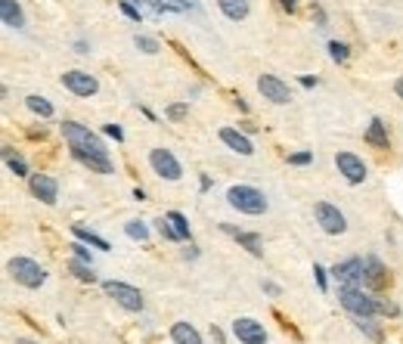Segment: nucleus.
I'll return each mask as SVG.
<instances>
[{"label":"nucleus","instance_id":"nucleus-1","mask_svg":"<svg viewBox=\"0 0 403 344\" xmlns=\"http://www.w3.org/2000/svg\"><path fill=\"white\" fill-rule=\"evenodd\" d=\"M62 137H65V143L71 146V152H75V158H81V155H105V146H103L100 137H96L90 128L78 124V121H62Z\"/></svg>","mask_w":403,"mask_h":344},{"label":"nucleus","instance_id":"nucleus-2","mask_svg":"<svg viewBox=\"0 0 403 344\" xmlns=\"http://www.w3.org/2000/svg\"><path fill=\"white\" fill-rule=\"evenodd\" d=\"M6 270H10L12 280L25 289H41L44 282H47V270L37 261H31V257H12V261L6 264Z\"/></svg>","mask_w":403,"mask_h":344},{"label":"nucleus","instance_id":"nucleus-3","mask_svg":"<svg viewBox=\"0 0 403 344\" xmlns=\"http://www.w3.org/2000/svg\"><path fill=\"white\" fill-rule=\"evenodd\" d=\"M227 202L233 205L236 211H242V214H252V217L267 211V198H264V193H261V189H255V187H246V183H239V187H230Z\"/></svg>","mask_w":403,"mask_h":344},{"label":"nucleus","instance_id":"nucleus-4","mask_svg":"<svg viewBox=\"0 0 403 344\" xmlns=\"http://www.w3.org/2000/svg\"><path fill=\"white\" fill-rule=\"evenodd\" d=\"M341 307L345 310H351L354 316H375V313H381V301H375L372 295H366L363 289H357V286H341Z\"/></svg>","mask_w":403,"mask_h":344},{"label":"nucleus","instance_id":"nucleus-5","mask_svg":"<svg viewBox=\"0 0 403 344\" xmlns=\"http://www.w3.org/2000/svg\"><path fill=\"white\" fill-rule=\"evenodd\" d=\"M314 214H316V223L323 227V233L338 236V233H345V230H348L345 214H341V211L335 208V205H329V202H316V205H314Z\"/></svg>","mask_w":403,"mask_h":344},{"label":"nucleus","instance_id":"nucleus-6","mask_svg":"<svg viewBox=\"0 0 403 344\" xmlns=\"http://www.w3.org/2000/svg\"><path fill=\"white\" fill-rule=\"evenodd\" d=\"M149 164H152V171H155L158 177H164V180H171V183L183 177L180 162H177L174 152H168V149H152L149 152Z\"/></svg>","mask_w":403,"mask_h":344},{"label":"nucleus","instance_id":"nucleus-7","mask_svg":"<svg viewBox=\"0 0 403 344\" xmlns=\"http://www.w3.org/2000/svg\"><path fill=\"white\" fill-rule=\"evenodd\" d=\"M62 87L71 90L75 96H94L96 90H100V81H96L94 75H87V71H65L62 75Z\"/></svg>","mask_w":403,"mask_h":344},{"label":"nucleus","instance_id":"nucleus-8","mask_svg":"<svg viewBox=\"0 0 403 344\" xmlns=\"http://www.w3.org/2000/svg\"><path fill=\"white\" fill-rule=\"evenodd\" d=\"M103 289H105V295L115 298V301L121 304L124 310H143V295L137 292L134 286H124V282H115V280H112V282H105Z\"/></svg>","mask_w":403,"mask_h":344},{"label":"nucleus","instance_id":"nucleus-9","mask_svg":"<svg viewBox=\"0 0 403 344\" xmlns=\"http://www.w3.org/2000/svg\"><path fill=\"white\" fill-rule=\"evenodd\" d=\"M335 164H338V174L345 177L348 183H363L366 180V164H363V158H357L354 152H338L335 155Z\"/></svg>","mask_w":403,"mask_h":344},{"label":"nucleus","instance_id":"nucleus-10","mask_svg":"<svg viewBox=\"0 0 403 344\" xmlns=\"http://www.w3.org/2000/svg\"><path fill=\"white\" fill-rule=\"evenodd\" d=\"M233 335L242 344H264L267 341V329L257 320H252V316H239V320L233 322Z\"/></svg>","mask_w":403,"mask_h":344},{"label":"nucleus","instance_id":"nucleus-11","mask_svg":"<svg viewBox=\"0 0 403 344\" xmlns=\"http://www.w3.org/2000/svg\"><path fill=\"white\" fill-rule=\"evenodd\" d=\"M257 90L264 94V99H270V103H276V105H286L289 99H292V90H289L276 75H261V78H257Z\"/></svg>","mask_w":403,"mask_h":344},{"label":"nucleus","instance_id":"nucleus-12","mask_svg":"<svg viewBox=\"0 0 403 344\" xmlns=\"http://www.w3.org/2000/svg\"><path fill=\"white\" fill-rule=\"evenodd\" d=\"M363 286H366L369 292H381V289L388 286V270L379 257H366V261H363Z\"/></svg>","mask_w":403,"mask_h":344},{"label":"nucleus","instance_id":"nucleus-13","mask_svg":"<svg viewBox=\"0 0 403 344\" xmlns=\"http://www.w3.org/2000/svg\"><path fill=\"white\" fill-rule=\"evenodd\" d=\"M332 273L341 286H357V282H363V261L360 257H348V261L335 264Z\"/></svg>","mask_w":403,"mask_h":344},{"label":"nucleus","instance_id":"nucleus-14","mask_svg":"<svg viewBox=\"0 0 403 344\" xmlns=\"http://www.w3.org/2000/svg\"><path fill=\"white\" fill-rule=\"evenodd\" d=\"M31 193H35L37 198H41L44 205H53L56 202V196H59V187H56V180H53L50 174H31Z\"/></svg>","mask_w":403,"mask_h":344},{"label":"nucleus","instance_id":"nucleus-15","mask_svg":"<svg viewBox=\"0 0 403 344\" xmlns=\"http://www.w3.org/2000/svg\"><path fill=\"white\" fill-rule=\"evenodd\" d=\"M221 140L227 143L233 152H239V155H252L255 146H252V140H248L246 134H239V130H233V128H223L221 130Z\"/></svg>","mask_w":403,"mask_h":344},{"label":"nucleus","instance_id":"nucleus-16","mask_svg":"<svg viewBox=\"0 0 403 344\" xmlns=\"http://www.w3.org/2000/svg\"><path fill=\"white\" fill-rule=\"evenodd\" d=\"M0 19H3V25H10V28H22V22H25L22 6H19L16 0H0Z\"/></svg>","mask_w":403,"mask_h":344},{"label":"nucleus","instance_id":"nucleus-17","mask_svg":"<svg viewBox=\"0 0 403 344\" xmlns=\"http://www.w3.org/2000/svg\"><path fill=\"white\" fill-rule=\"evenodd\" d=\"M223 230H227V233L233 236V239L239 242V246H246L255 257H261V255H264V246H261V239H257L255 233H246V230H233V227H227V223H223Z\"/></svg>","mask_w":403,"mask_h":344},{"label":"nucleus","instance_id":"nucleus-18","mask_svg":"<svg viewBox=\"0 0 403 344\" xmlns=\"http://www.w3.org/2000/svg\"><path fill=\"white\" fill-rule=\"evenodd\" d=\"M171 341L174 344H202V335L189 322H174L171 326Z\"/></svg>","mask_w":403,"mask_h":344},{"label":"nucleus","instance_id":"nucleus-19","mask_svg":"<svg viewBox=\"0 0 403 344\" xmlns=\"http://www.w3.org/2000/svg\"><path fill=\"white\" fill-rule=\"evenodd\" d=\"M366 143L375 149H388V128L381 118H372V124H369V130H366Z\"/></svg>","mask_w":403,"mask_h":344},{"label":"nucleus","instance_id":"nucleus-20","mask_svg":"<svg viewBox=\"0 0 403 344\" xmlns=\"http://www.w3.org/2000/svg\"><path fill=\"white\" fill-rule=\"evenodd\" d=\"M217 6H221V12L227 19H233V22H239V19L248 16V0H217Z\"/></svg>","mask_w":403,"mask_h":344},{"label":"nucleus","instance_id":"nucleus-21","mask_svg":"<svg viewBox=\"0 0 403 344\" xmlns=\"http://www.w3.org/2000/svg\"><path fill=\"white\" fill-rule=\"evenodd\" d=\"M69 267H71V273H75V276H78V280H81V282H96V273H94V267H90L87 261H81V257H75V261H71Z\"/></svg>","mask_w":403,"mask_h":344},{"label":"nucleus","instance_id":"nucleus-22","mask_svg":"<svg viewBox=\"0 0 403 344\" xmlns=\"http://www.w3.org/2000/svg\"><path fill=\"white\" fill-rule=\"evenodd\" d=\"M71 233L78 236L81 242H87V246H94V248H100V251H109V242L103 239V236H96V233H90V230H84V227H75Z\"/></svg>","mask_w":403,"mask_h":344},{"label":"nucleus","instance_id":"nucleus-23","mask_svg":"<svg viewBox=\"0 0 403 344\" xmlns=\"http://www.w3.org/2000/svg\"><path fill=\"white\" fill-rule=\"evenodd\" d=\"M25 105H28V109L35 112V115H41V118H50V115H53V105H50L44 96H37V94H31L28 99H25Z\"/></svg>","mask_w":403,"mask_h":344},{"label":"nucleus","instance_id":"nucleus-24","mask_svg":"<svg viewBox=\"0 0 403 344\" xmlns=\"http://www.w3.org/2000/svg\"><path fill=\"white\" fill-rule=\"evenodd\" d=\"M3 158H6V168H10L16 177H25V174H28L25 162H22V158H19V155H12V149H10V146H3Z\"/></svg>","mask_w":403,"mask_h":344},{"label":"nucleus","instance_id":"nucleus-25","mask_svg":"<svg viewBox=\"0 0 403 344\" xmlns=\"http://www.w3.org/2000/svg\"><path fill=\"white\" fill-rule=\"evenodd\" d=\"M168 221L174 223V230H177V236H180V242H187L189 239V223H187V217H183L180 211H171Z\"/></svg>","mask_w":403,"mask_h":344},{"label":"nucleus","instance_id":"nucleus-26","mask_svg":"<svg viewBox=\"0 0 403 344\" xmlns=\"http://www.w3.org/2000/svg\"><path fill=\"white\" fill-rule=\"evenodd\" d=\"M124 233L130 236V239H140V242H146L149 239V227L143 221H130L128 227H124Z\"/></svg>","mask_w":403,"mask_h":344},{"label":"nucleus","instance_id":"nucleus-27","mask_svg":"<svg viewBox=\"0 0 403 344\" xmlns=\"http://www.w3.org/2000/svg\"><path fill=\"white\" fill-rule=\"evenodd\" d=\"M357 329H360V332H366L372 341H381V332L372 326V316H357Z\"/></svg>","mask_w":403,"mask_h":344},{"label":"nucleus","instance_id":"nucleus-28","mask_svg":"<svg viewBox=\"0 0 403 344\" xmlns=\"http://www.w3.org/2000/svg\"><path fill=\"white\" fill-rule=\"evenodd\" d=\"M158 233L164 236V239H171V242H180V236H177V230H174V223L168 221V217H162L158 221Z\"/></svg>","mask_w":403,"mask_h":344},{"label":"nucleus","instance_id":"nucleus-29","mask_svg":"<svg viewBox=\"0 0 403 344\" xmlns=\"http://www.w3.org/2000/svg\"><path fill=\"white\" fill-rule=\"evenodd\" d=\"M134 44H137V50H143V53H158V41H152V37H146V35H137L134 37Z\"/></svg>","mask_w":403,"mask_h":344},{"label":"nucleus","instance_id":"nucleus-30","mask_svg":"<svg viewBox=\"0 0 403 344\" xmlns=\"http://www.w3.org/2000/svg\"><path fill=\"white\" fill-rule=\"evenodd\" d=\"M329 56H332L335 62H348V47H345V44H338V41H332V44H329Z\"/></svg>","mask_w":403,"mask_h":344},{"label":"nucleus","instance_id":"nucleus-31","mask_svg":"<svg viewBox=\"0 0 403 344\" xmlns=\"http://www.w3.org/2000/svg\"><path fill=\"white\" fill-rule=\"evenodd\" d=\"M187 105H183V103H174V105H168V118H174V121H180V118L183 115H187Z\"/></svg>","mask_w":403,"mask_h":344},{"label":"nucleus","instance_id":"nucleus-32","mask_svg":"<svg viewBox=\"0 0 403 344\" xmlns=\"http://www.w3.org/2000/svg\"><path fill=\"white\" fill-rule=\"evenodd\" d=\"M118 6H121V12H124V16H128V19H134V22H140V12H137L134 6L128 3V0H121V3H118Z\"/></svg>","mask_w":403,"mask_h":344},{"label":"nucleus","instance_id":"nucleus-33","mask_svg":"<svg viewBox=\"0 0 403 344\" xmlns=\"http://www.w3.org/2000/svg\"><path fill=\"white\" fill-rule=\"evenodd\" d=\"M310 152H295V155H289V164H307L310 162Z\"/></svg>","mask_w":403,"mask_h":344},{"label":"nucleus","instance_id":"nucleus-34","mask_svg":"<svg viewBox=\"0 0 403 344\" xmlns=\"http://www.w3.org/2000/svg\"><path fill=\"white\" fill-rule=\"evenodd\" d=\"M314 276H316V286H320L323 292H326V270H323L320 264H314Z\"/></svg>","mask_w":403,"mask_h":344},{"label":"nucleus","instance_id":"nucleus-35","mask_svg":"<svg viewBox=\"0 0 403 344\" xmlns=\"http://www.w3.org/2000/svg\"><path fill=\"white\" fill-rule=\"evenodd\" d=\"M105 134H109V137H115V140H124V130L118 128V124H105Z\"/></svg>","mask_w":403,"mask_h":344},{"label":"nucleus","instance_id":"nucleus-36","mask_svg":"<svg viewBox=\"0 0 403 344\" xmlns=\"http://www.w3.org/2000/svg\"><path fill=\"white\" fill-rule=\"evenodd\" d=\"M71 248H75V257H81V261H87V264H90V251L84 248L81 242H75V246H71Z\"/></svg>","mask_w":403,"mask_h":344},{"label":"nucleus","instance_id":"nucleus-37","mask_svg":"<svg viewBox=\"0 0 403 344\" xmlns=\"http://www.w3.org/2000/svg\"><path fill=\"white\" fill-rule=\"evenodd\" d=\"M264 292H267V295H280V286H273V282H264Z\"/></svg>","mask_w":403,"mask_h":344},{"label":"nucleus","instance_id":"nucleus-38","mask_svg":"<svg viewBox=\"0 0 403 344\" xmlns=\"http://www.w3.org/2000/svg\"><path fill=\"white\" fill-rule=\"evenodd\" d=\"M295 3H298V0H280V6H282V10H289V12L295 10Z\"/></svg>","mask_w":403,"mask_h":344},{"label":"nucleus","instance_id":"nucleus-39","mask_svg":"<svg viewBox=\"0 0 403 344\" xmlns=\"http://www.w3.org/2000/svg\"><path fill=\"white\" fill-rule=\"evenodd\" d=\"M394 90H397V96L403 99V78H397V84H394Z\"/></svg>","mask_w":403,"mask_h":344},{"label":"nucleus","instance_id":"nucleus-40","mask_svg":"<svg viewBox=\"0 0 403 344\" xmlns=\"http://www.w3.org/2000/svg\"><path fill=\"white\" fill-rule=\"evenodd\" d=\"M12 344H37V341H31V338H16Z\"/></svg>","mask_w":403,"mask_h":344},{"label":"nucleus","instance_id":"nucleus-41","mask_svg":"<svg viewBox=\"0 0 403 344\" xmlns=\"http://www.w3.org/2000/svg\"><path fill=\"white\" fill-rule=\"evenodd\" d=\"M149 3H155V0H149Z\"/></svg>","mask_w":403,"mask_h":344}]
</instances>
